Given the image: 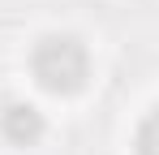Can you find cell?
I'll return each mask as SVG.
<instances>
[{
    "instance_id": "cell-1",
    "label": "cell",
    "mask_w": 159,
    "mask_h": 155,
    "mask_svg": "<svg viewBox=\"0 0 159 155\" xmlns=\"http://www.w3.org/2000/svg\"><path fill=\"white\" fill-rule=\"evenodd\" d=\"M30 73L52 95H73L90 78V56L82 48V39H73V35H48L30 52Z\"/></svg>"
},
{
    "instance_id": "cell-2",
    "label": "cell",
    "mask_w": 159,
    "mask_h": 155,
    "mask_svg": "<svg viewBox=\"0 0 159 155\" xmlns=\"http://www.w3.org/2000/svg\"><path fill=\"white\" fill-rule=\"evenodd\" d=\"M43 112L34 108V103H4V112H0V134L13 142V147H34L39 138H43Z\"/></svg>"
},
{
    "instance_id": "cell-3",
    "label": "cell",
    "mask_w": 159,
    "mask_h": 155,
    "mask_svg": "<svg viewBox=\"0 0 159 155\" xmlns=\"http://www.w3.org/2000/svg\"><path fill=\"white\" fill-rule=\"evenodd\" d=\"M133 147H138V155H159V108L138 125V138H133Z\"/></svg>"
}]
</instances>
